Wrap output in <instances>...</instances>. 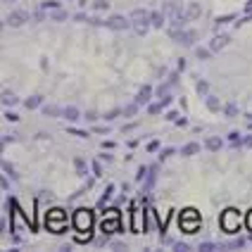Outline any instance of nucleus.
Instances as JSON below:
<instances>
[{
    "instance_id": "a211bd4d",
    "label": "nucleus",
    "mask_w": 252,
    "mask_h": 252,
    "mask_svg": "<svg viewBox=\"0 0 252 252\" xmlns=\"http://www.w3.org/2000/svg\"><path fill=\"white\" fill-rule=\"evenodd\" d=\"M17 102H19V98H17L14 93H10V91H5V93H2V105H5V107H14Z\"/></svg>"
},
{
    "instance_id": "6e6d98bb",
    "label": "nucleus",
    "mask_w": 252,
    "mask_h": 252,
    "mask_svg": "<svg viewBox=\"0 0 252 252\" xmlns=\"http://www.w3.org/2000/svg\"><path fill=\"white\" fill-rule=\"evenodd\" d=\"M102 145H105V150H112V148H114V145H117V143H114V140H105Z\"/></svg>"
},
{
    "instance_id": "aec40b11",
    "label": "nucleus",
    "mask_w": 252,
    "mask_h": 252,
    "mask_svg": "<svg viewBox=\"0 0 252 252\" xmlns=\"http://www.w3.org/2000/svg\"><path fill=\"white\" fill-rule=\"evenodd\" d=\"M112 193H114V186H107V188H105V193H102V197L98 200V207H105V205L110 202V197H112Z\"/></svg>"
},
{
    "instance_id": "0e129e2a",
    "label": "nucleus",
    "mask_w": 252,
    "mask_h": 252,
    "mask_svg": "<svg viewBox=\"0 0 252 252\" xmlns=\"http://www.w3.org/2000/svg\"><path fill=\"white\" fill-rule=\"evenodd\" d=\"M7 2H12V0H7Z\"/></svg>"
},
{
    "instance_id": "2f4dec72",
    "label": "nucleus",
    "mask_w": 252,
    "mask_h": 252,
    "mask_svg": "<svg viewBox=\"0 0 252 252\" xmlns=\"http://www.w3.org/2000/svg\"><path fill=\"white\" fill-rule=\"evenodd\" d=\"M171 155H176V150H174V148H162V150H159V159L164 162V159H169Z\"/></svg>"
},
{
    "instance_id": "ddd939ff",
    "label": "nucleus",
    "mask_w": 252,
    "mask_h": 252,
    "mask_svg": "<svg viewBox=\"0 0 252 252\" xmlns=\"http://www.w3.org/2000/svg\"><path fill=\"white\" fill-rule=\"evenodd\" d=\"M224 245H219V243H214V240H207V243H200L197 245V250L200 252H214V250H221Z\"/></svg>"
},
{
    "instance_id": "5fc2aeb1",
    "label": "nucleus",
    "mask_w": 252,
    "mask_h": 252,
    "mask_svg": "<svg viewBox=\"0 0 252 252\" xmlns=\"http://www.w3.org/2000/svg\"><path fill=\"white\" fill-rule=\"evenodd\" d=\"M33 19H36V22H43V19H45V14H43V10H38V12L33 14Z\"/></svg>"
},
{
    "instance_id": "8fccbe9b",
    "label": "nucleus",
    "mask_w": 252,
    "mask_h": 252,
    "mask_svg": "<svg viewBox=\"0 0 252 252\" xmlns=\"http://www.w3.org/2000/svg\"><path fill=\"white\" fill-rule=\"evenodd\" d=\"M95 133L105 136V133H110V128H107V126H95Z\"/></svg>"
},
{
    "instance_id": "864d4df0",
    "label": "nucleus",
    "mask_w": 252,
    "mask_h": 252,
    "mask_svg": "<svg viewBox=\"0 0 252 252\" xmlns=\"http://www.w3.org/2000/svg\"><path fill=\"white\" fill-rule=\"evenodd\" d=\"M245 224H248V228L252 231V210L248 212V217H245Z\"/></svg>"
},
{
    "instance_id": "a18cd8bd",
    "label": "nucleus",
    "mask_w": 252,
    "mask_h": 252,
    "mask_svg": "<svg viewBox=\"0 0 252 252\" xmlns=\"http://www.w3.org/2000/svg\"><path fill=\"white\" fill-rule=\"evenodd\" d=\"M164 119H167V122H176V119H179V112H176V110H169Z\"/></svg>"
},
{
    "instance_id": "37998d69",
    "label": "nucleus",
    "mask_w": 252,
    "mask_h": 252,
    "mask_svg": "<svg viewBox=\"0 0 252 252\" xmlns=\"http://www.w3.org/2000/svg\"><path fill=\"white\" fill-rule=\"evenodd\" d=\"M159 150V140H150L148 143V153H157Z\"/></svg>"
},
{
    "instance_id": "f03ea898",
    "label": "nucleus",
    "mask_w": 252,
    "mask_h": 252,
    "mask_svg": "<svg viewBox=\"0 0 252 252\" xmlns=\"http://www.w3.org/2000/svg\"><path fill=\"white\" fill-rule=\"evenodd\" d=\"M169 36L176 43H181V45H193L197 38L195 31H183V29H171V27H169Z\"/></svg>"
},
{
    "instance_id": "bb28decb",
    "label": "nucleus",
    "mask_w": 252,
    "mask_h": 252,
    "mask_svg": "<svg viewBox=\"0 0 252 252\" xmlns=\"http://www.w3.org/2000/svg\"><path fill=\"white\" fill-rule=\"evenodd\" d=\"M195 57H197V60H210L212 50H210V48H195Z\"/></svg>"
},
{
    "instance_id": "c03bdc74",
    "label": "nucleus",
    "mask_w": 252,
    "mask_h": 252,
    "mask_svg": "<svg viewBox=\"0 0 252 252\" xmlns=\"http://www.w3.org/2000/svg\"><path fill=\"white\" fill-rule=\"evenodd\" d=\"M169 86H174V84H179V71H171L169 74V81H167Z\"/></svg>"
},
{
    "instance_id": "9d476101",
    "label": "nucleus",
    "mask_w": 252,
    "mask_h": 252,
    "mask_svg": "<svg viewBox=\"0 0 252 252\" xmlns=\"http://www.w3.org/2000/svg\"><path fill=\"white\" fill-rule=\"evenodd\" d=\"M62 117H64L67 122H79V119H84V114L79 112V107H62Z\"/></svg>"
},
{
    "instance_id": "473e14b6",
    "label": "nucleus",
    "mask_w": 252,
    "mask_h": 252,
    "mask_svg": "<svg viewBox=\"0 0 252 252\" xmlns=\"http://www.w3.org/2000/svg\"><path fill=\"white\" fill-rule=\"evenodd\" d=\"M93 10H95V12H98V10H110V2H107V0H95V2H93Z\"/></svg>"
},
{
    "instance_id": "20e7f679",
    "label": "nucleus",
    "mask_w": 252,
    "mask_h": 252,
    "mask_svg": "<svg viewBox=\"0 0 252 252\" xmlns=\"http://www.w3.org/2000/svg\"><path fill=\"white\" fill-rule=\"evenodd\" d=\"M29 19H31V14H29V12H24V10H14V12L7 14L5 24H7V27H14V29H17V27H24Z\"/></svg>"
},
{
    "instance_id": "7c9ffc66",
    "label": "nucleus",
    "mask_w": 252,
    "mask_h": 252,
    "mask_svg": "<svg viewBox=\"0 0 252 252\" xmlns=\"http://www.w3.org/2000/svg\"><path fill=\"white\" fill-rule=\"evenodd\" d=\"M41 10H60V2L57 0H45V2H41Z\"/></svg>"
},
{
    "instance_id": "4468645a",
    "label": "nucleus",
    "mask_w": 252,
    "mask_h": 252,
    "mask_svg": "<svg viewBox=\"0 0 252 252\" xmlns=\"http://www.w3.org/2000/svg\"><path fill=\"white\" fill-rule=\"evenodd\" d=\"M205 148H207V150H212V153L221 150V138H217V136H210V138L205 140Z\"/></svg>"
},
{
    "instance_id": "603ef678",
    "label": "nucleus",
    "mask_w": 252,
    "mask_h": 252,
    "mask_svg": "<svg viewBox=\"0 0 252 252\" xmlns=\"http://www.w3.org/2000/svg\"><path fill=\"white\" fill-rule=\"evenodd\" d=\"M100 159H105V162H112L114 155H110V153H100Z\"/></svg>"
},
{
    "instance_id": "423d86ee",
    "label": "nucleus",
    "mask_w": 252,
    "mask_h": 252,
    "mask_svg": "<svg viewBox=\"0 0 252 252\" xmlns=\"http://www.w3.org/2000/svg\"><path fill=\"white\" fill-rule=\"evenodd\" d=\"M131 210H133V214H131V219H133V233H145L148 226L143 224V212L136 207V202H131Z\"/></svg>"
},
{
    "instance_id": "58836bf2",
    "label": "nucleus",
    "mask_w": 252,
    "mask_h": 252,
    "mask_svg": "<svg viewBox=\"0 0 252 252\" xmlns=\"http://www.w3.org/2000/svg\"><path fill=\"white\" fill-rule=\"evenodd\" d=\"M243 245H245V240H243V238H236V240H231V243H228L226 248H231V250H236V248H243Z\"/></svg>"
},
{
    "instance_id": "393cba45",
    "label": "nucleus",
    "mask_w": 252,
    "mask_h": 252,
    "mask_svg": "<svg viewBox=\"0 0 252 252\" xmlns=\"http://www.w3.org/2000/svg\"><path fill=\"white\" fill-rule=\"evenodd\" d=\"M74 167H76V171H79V176H86V174H88V167H86V162L81 159V157L74 159Z\"/></svg>"
},
{
    "instance_id": "cd10ccee",
    "label": "nucleus",
    "mask_w": 252,
    "mask_h": 252,
    "mask_svg": "<svg viewBox=\"0 0 252 252\" xmlns=\"http://www.w3.org/2000/svg\"><path fill=\"white\" fill-rule=\"evenodd\" d=\"M67 17H69V14L64 12L62 7H60V10H53V22H67Z\"/></svg>"
},
{
    "instance_id": "f3484780",
    "label": "nucleus",
    "mask_w": 252,
    "mask_h": 252,
    "mask_svg": "<svg viewBox=\"0 0 252 252\" xmlns=\"http://www.w3.org/2000/svg\"><path fill=\"white\" fill-rule=\"evenodd\" d=\"M24 105H27V110H38L43 105V98L41 95H31V98L24 100Z\"/></svg>"
},
{
    "instance_id": "3c124183",
    "label": "nucleus",
    "mask_w": 252,
    "mask_h": 252,
    "mask_svg": "<svg viewBox=\"0 0 252 252\" xmlns=\"http://www.w3.org/2000/svg\"><path fill=\"white\" fill-rule=\"evenodd\" d=\"M14 140H17V136H14V133H7V136L2 138V145H5V143H14Z\"/></svg>"
},
{
    "instance_id": "1a4fd4ad",
    "label": "nucleus",
    "mask_w": 252,
    "mask_h": 252,
    "mask_svg": "<svg viewBox=\"0 0 252 252\" xmlns=\"http://www.w3.org/2000/svg\"><path fill=\"white\" fill-rule=\"evenodd\" d=\"M157 174H159V164H150V169H148V179H145V190H150L155 183H157Z\"/></svg>"
},
{
    "instance_id": "c85d7f7f",
    "label": "nucleus",
    "mask_w": 252,
    "mask_h": 252,
    "mask_svg": "<svg viewBox=\"0 0 252 252\" xmlns=\"http://www.w3.org/2000/svg\"><path fill=\"white\" fill-rule=\"evenodd\" d=\"M162 110H164V102H150L148 105V112L150 114H159Z\"/></svg>"
},
{
    "instance_id": "ea45409f",
    "label": "nucleus",
    "mask_w": 252,
    "mask_h": 252,
    "mask_svg": "<svg viewBox=\"0 0 252 252\" xmlns=\"http://www.w3.org/2000/svg\"><path fill=\"white\" fill-rule=\"evenodd\" d=\"M138 107H140V105H136V102H133V105H128V107L124 110V114H126V117H133V114L138 112Z\"/></svg>"
},
{
    "instance_id": "7ed1b4c3",
    "label": "nucleus",
    "mask_w": 252,
    "mask_h": 252,
    "mask_svg": "<svg viewBox=\"0 0 252 252\" xmlns=\"http://www.w3.org/2000/svg\"><path fill=\"white\" fill-rule=\"evenodd\" d=\"M91 224H93V214H91V210H79L74 214V226H76L79 231H88Z\"/></svg>"
},
{
    "instance_id": "de8ad7c7",
    "label": "nucleus",
    "mask_w": 252,
    "mask_h": 252,
    "mask_svg": "<svg viewBox=\"0 0 252 252\" xmlns=\"http://www.w3.org/2000/svg\"><path fill=\"white\" fill-rule=\"evenodd\" d=\"M84 119H88V122H98V114H95V112H86Z\"/></svg>"
},
{
    "instance_id": "9b49d317",
    "label": "nucleus",
    "mask_w": 252,
    "mask_h": 252,
    "mask_svg": "<svg viewBox=\"0 0 252 252\" xmlns=\"http://www.w3.org/2000/svg\"><path fill=\"white\" fill-rule=\"evenodd\" d=\"M150 95H153V88L150 86H143L140 93L136 95V105H150Z\"/></svg>"
},
{
    "instance_id": "0eeeda50",
    "label": "nucleus",
    "mask_w": 252,
    "mask_h": 252,
    "mask_svg": "<svg viewBox=\"0 0 252 252\" xmlns=\"http://www.w3.org/2000/svg\"><path fill=\"white\" fill-rule=\"evenodd\" d=\"M228 43H231V36H228V33H217L210 41V50L212 53H219V50H224Z\"/></svg>"
},
{
    "instance_id": "4c0bfd02",
    "label": "nucleus",
    "mask_w": 252,
    "mask_h": 252,
    "mask_svg": "<svg viewBox=\"0 0 252 252\" xmlns=\"http://www.w3.org/2000/svg\"><path fill=\"white\" fill-rule=\"evenodd\" d=\"M67 131H69L71 136H79V138H88V133H86V131H81V128H67Z\"/></svg>"
},
{
    "instance_id": "6e6552de",
    "label": "nucleus",
    "mask_w": 252,
    "mask_h": 252,
    "mask_svg": "<svg viewBox=\"0 0 252 252\" xmlns=\"http://www.w3.org/2000/svg\"><path fill=\"white\" fill-rule=\"evenodd\" d=\"M164 14H169V19H174V17H181V14H186L181 10V2H164Z\"/></svg>"
},
{
    "instance_id": "4d7b16f0",
    "label": "nucleus",
    "mask_w": 252,
    "mask_h": 252,
    "mask_svg": "<svg viewBox=\"0 0 252 252\" xmlns=\"http://www.w3.org/2000/svg\"><path fill=\"white\" fill-rule=\"evenodd\" d=\"M0 186H2V190H7V188H10V181L2 176V179H0Z\"/></svg>"
},
{
    "instance_id": "a19ab883",
    "label": "nucleus",
    "mask_w": 252,
    "mask_h": 252,
    "mask_svg": "<svg viewBox=\"0 0 252 252\" xmlns=\"http://www.w3.org/2000/svg\"><path fill=\"white\" fill-rule=\"evenodd\" d=\"M93 176H95V179H100V176H102V167H100L98 159L93 162Z\"/></svg>"
},
{
    "instance_id": "6ab92c4d",
    "label": "nucleus",
    "mask_w": 252,
    "mask_h": 252,
    "mask_svg": "<svg viewBox=\"0 0 252 252\" xmlns=\"http://www.w3.org/2000/svg\"><path fill=\"white\" fill-rule=\"evenodd\" d=\"M205 105H207V107H210L212 112H217V110H221V102H219V98H214V95H207V98H205Z\"/></svg>"
},
{
    "instance_id": "c9c22d12",
    "label": "nucleus",
    "mask_w": 252,
    "mask_h": 252,
    "mask_svg": "<svg viewBox=\"0 0 252 252\" xmlns=\"http://www.w3.org/2000/svg\"><path fill=\"white\" fill-rule=\"evenodd\" d=\"M233 19H236V17H233V14H224V17H219V19H217V22H214V24H231V22H233Z\"/></svg>"
},
{
    "instance_id": "e2e57ef3",
    "label": "nucleus",
    "mask_w": 252,
    "mask_h": 252,
    "mask_svg": "<svg viewBox=\"0 0 252 252\" xmlns=\"http://www.w3.org/2000/svg\"><path fill=\"white\" fill-rule=\"evenodd\" d=\"M248 119H250V122H252V114H248Z\"/></svg>"
},
{
    "instance_id": "052dcab7",
    "label": "nucleus",
    "mask_w": 252,
    "mask_h": 252,
    "mask_svg": "<svg viewBox=\"0 0 252 252\" xmlns=\"http://www.w3.org/2000/svg\"><path fill=\"white\" fill-rule=\"evenodd\" d=\"M133 128H136V124H133V122H131V124H126L124 128H122V131H133Z\"/></svg>"
},
{
    "instance_id": "bf43d9fd",
    "label": "nucleus",
    "mask_w": 252,
    "mask_h": 252,
    "mask_svg": "<svg viewBox=\"0 0 252 252\" xmlns=\"http://www.w3.org/2000/svg\"><path fill=\"white\" fill-rule=\"evenodd\" d=\"M162 102H164V107H167V105H171V95H162Z\"/></svg>"
},
{
    "instance_id": "39448f33",
    "label": "nucleus",
    "mask_w": 252,
    "mask_h": 252,
    "mask_svg": "<svg viewBox=\"0 0 252 252\" xmlns=\"http://www.w3.org/2000/svg\"><path fill=\"white\" fill-rule=\"evenodd\" d=\"M105 27L112 29V31H126V29H131V22L122 14H112L110 19H105Z\"/></svg>"
},
{
    "instance_id": "09e8293b",
    "label": "nucleus",
    "mask_w": 252,
    "mask_h": 252,
    "mask_svg": "<svg viewBox=\"0 0 252 252\" xmlns=\"http://www.w3.org/2000/svg\"><path fill=\"white\" fill-rule=\"evenodd\" d=\"M88 19H91V17L86 12H76V22H88Z\"/></svg>"
},
{
    "instance_id": "5701e85b",
    "label": "nucleus",
    "mask_w": 252,
    "mask_h": 252,
    "mask_svg": "<svg viewBox=\"0 0 252 252\" xmlns=\"http://www.w3.org/2000/svg\"><path fill=\"white\" fill-rule=\"evenodd\" d=\"M224 114L228 117V119H233V117L238 114V105H236V102H226V105H224Z\"/></svg>"
},
{
    "instance_id": "a878e982",
    "label": "nucleus",
    "mask_w": 252,
    "mask_h": 252,
    "mask_svg": "<svg viewBox=\"0 0 252 252\" xmlns=\"http://www.w3.org/2000/svg\"><path fill=\"white\" fill-rule=\"evenodd\" d=\"M131 19H133V22H143V19H150V12H145V10H133Z\"/></svg>"
},
{
    "instance_id": "49530a36",
    "label": "nucleus",
    "mask_w": 252,
    "mask_h": 252,
    "mask_svg": "<svg viewBox=\"0 0 252 252\" xmlns=\"http://www.w3.org/2000/svg\"><path fill=\"white\" fill-rule=\"evenodd\" d=\"M88 22H91L93 27H105V19H100V17H91Z\"/></svg>"
},
{
    "instance_id": "72a5a7b5",
    "label": "nucleus",
    "mask_w": 252,
    "mask_h": 252,
    "mask_svg": "<svg viewBox=\"0 0 252 252\" xmlns=\"http://www.w3.org/2000/svg\"><path fill=\"white\" fill-rule=\"evenodd\" d=\"M148 169H150V167H140L138 169V174H136V181H138V183H143L145 179H148Z\"/></svg>"
},
{
    "instance_id": "680f3d73",
    "label": "nucleus",
    "mask_w": 252,
    "mask_h": 252,
    "mask_svg": "<svg viewBox=\"0 0 252 252\" xmlns=\"http://www.w3.org/2000/svg\"><path fill=\"white\" fill-rule=\"evenodd\" d=\"M250 10H252V0L248 2V5H245V12H250Z\"/></svg>"
},
{
    "instance_id": "e433bc0d",
    "label": "nucleus",
    "mask_w": 252,
    "mask_h": 252,
    "mask_svg": "<svg viewBox=\"0 0 252 252\" xmlns=\"http://www.w3.org/2000/svg\"><path fill=\"white\" fill-rule=\"evenodd\" d=\"M174 250L176 252H190L193 248H190V245H186V243H174Z\"/></svg>"
},
{
    "instance_id": "4be33fe9",
    "label": "nucleus",
    "mask_w": 252,
    "mask_h": 252,
    "mask_svg": "<svg viewBox=\"0 0 252 252\" xmlns=\"http://www.w3.org/2000/svg\"><path fill=\"white\" fill-rule=\"evenodd\" d=\"M41 112L45 114V117H62V110H60V107H55V105H45Z\"/></svg>"
},
{
    "instance_id": "f257e3e1",
    "label": "nucleus",
    "mask_w": 252,
    "mask_h": 252,
    "mask_svg": "<svg viewBox=\"0 0 252 252\" xmlns=\"http://www.w3.org/2000/svg\"><path fill=\"white\" fill-rule=\"evenodd\" d=\"M221 228H224L226 233H238L240 228V217L236 210H226L221 214Z\"/></svg>"
},
{
    "instance_id": "c756f323",
    "label": "nucleus",
    "mask_w": 252,
    "mask_h": 252,
    "mask_svg": "<svg viewBox=\"0 0 252 252\" xmlns=\"http://www.w3.org/2000/svg\"><path fill=\"white\" fill-rule=\"evenodd\" d=\"M197 93L207 98V95H210V84H207V81H197Z\"/></svg>"
},
{
    "instance_id": "f704fd0d",
    "label": "nucleus",
    "mask_w": 252,
    "mask_h": 252,
    "mask_svg": "<svg viewBox=\"0 0 252 252\" xmlns=\"http://www.w3.org/2000/svg\"><path fill=\"white\" fill-rule=\"evenodd\" d=\"M119 114H124V110H119V107H117V110H112V112L105 114V119H107V122H114V119H117Z\"/></svg>"
},
{
    "instance_id": "13d9d810",
    "label": "nucleus",
    "mask_w": 252,
    "mask_h": 252,
    "mask_svg": "<svg viewBox=\"0 0 252 252\" xmlns=\"http://www.w3.org/2000/svg\"><path fill=\"white\" fill-rule=\"evenodd\" d=\"M243 145H248V148H252V136H245V138H243Z\"/></svg>"
},
{
    "instance_id": "2eb2a0df",
    "label": "nucleus",
    "mask_w": 252,
    "mask_h": 252,
    "mask_svg": "<svg viewBox=\"0 0 252 252\" xmlns=\"http://www.w3.org/2000/svg\"><path fill=\"white\" fill-rule=\"evenodd\" d=\"M186 14H188V19H197V17L202 14V7H200L197 2H190V5L186 7Z\"/></svg>"
},
{
    "instance_id": "b1692460",
    "label": "nucleus",
    "mask_w": 252,
    "mask_h": 252,
    "mask_svg": "<svg viewBox=\"0 0 252 252\" xmlns=\"http://www.w3.org/2000/svg\"><path fill=\"white\" fill-rule=\"evenodd\" d=\"M2 171H5V174H7V176H10L12 181H17V179H19V174H17V169H14L12 164H10V162H2Z\"/></svg>"
},
{
    "instance_id": "412c9836",
    "label": "nucleus",
    "mask_w": 252,
    "mask_h": 252,
    "mask_svg": "<svg viewBox=\"0 0 252 252\" xmlns=\"http://www.w3.org/2000/svg\"><path fill=\"white\" fill-rule=\"evenodd\" d=\"M133 29H136V33H148V29H150V19H143V22H133Z\"/></svg>"
},
{
    "instance_id": "79ce46f5",
    "label": "nucleus",
    "mask_w": 252,
    "mask_h": 252,
    "mask_svg": "<svg viewBox=\"0 0 252 252\" xmlns=\"http://www.w3.org/2000/svg\"><path fill=\"white\" fill-rule=\"evenodd\" d=\"M2 117H5V119H7V122H12V124H14V122H19V117H17V114H14L12 110H7V112L2 114Z\"/></svg>"
},
{
    "instance_id": "dca6fc26",
    "label": "nucleus",
    "mask_w": 252,
    "mask_h": 252,
    "mask_svg": "<svg viewBox=\"0 0 252 252\" xmlns=\"http://www.w3.org/2000/svg\"><path fill=\"white\" fill-rule=\"evenodd\" d=\"M150 27H155V29L164 27V14L162 12H150Z\"/></svg>"
},
{
    "instance_id": "f8f14e48",
    "label": "nucleus",
    "mask_w": 252,
    "mask_h": 252,
    "mask_svg": "<svg viewBox=\"0 0 252 252\" xmlns=\"http://www.w3.org/2000/svg\"><path fill=\"white\" fill-rule=\"evenodd\" d=\"M197 153H200V145H197V143H186L181 148L183 157H193V155H197Z\"/></svg>"
}]
</instances>
